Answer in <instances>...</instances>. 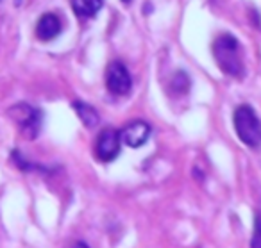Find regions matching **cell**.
Segmentation results:
<instances>
[{"label": "cell", "instance_id": "6da1fadb", "mask_svg": "<svg viewBox=\"0 0 261 248\" xmlns=\"http://www.w3.org/2000/svg\"><path fill=\"white\" fill-rule=\"evenodd\" d=\"M213 58L218 68L229 77L242 79L245 73L243 66V54L240 41L232 34H220L213 41Z\"/></svg>", "mask_w": 261, "mask_h": 248}, {"label": "cell", "instance_id": "7a4b0ae2", "mask_svg": "<svg viewBox=\"0 0 261 248\" xmlns=\"http://www.w3.org/2000/svg\"><path fill=\"white\" fill-rule=\"evenodd\" d=\"M234 130L240 141L249 148H257L261 145V120L250 105L242 104L234 109L232 115Z\"/></svg>", "mask_w": 261, "mask_h": 248}, {"label": "cell", "instance_id": "3957f363", "mask_svg": "<svg viewBox=\"0 0 261 248\" xmlns=\"http://www.w3.org/2000/svg\"><path fill=\"white\" fill-rule=\"evenodd\" d=\"M9 116L16 122L20 132L27 140H36L41 129V113L29 104H16L9 109Z\"/></svg>", "mask_w": 261, "mask_h": 248}, {"label": "cell", "instance_id": "277c9868", "mask_svg": "<svg viewBox=\"0 0 261 248\" xmlns=\"http://www.w3.org/2000/svg\"><path fill=\"white\" fill-rule=\"evenodd\" d=\"M130 75L127 72L125 65L120 61H113L106 68V88L109 93L116 95V97H123L130 91Z\"/></svg>", "mask_w": 261, "mask_h": 248}, {"label": "cell", "instance_id": "5b68a950", "mask_svg": "<svg viewBox=\"0 0 261 248\" xmlns=\"http://www.w3.org/2000/svg\"><path fill=\"white\" fill-rule=\"evenodd\" d=\"M120 147H122V137H120V130L115 129H104L97 137L95 143V155L98 161L102 162H111L118 157Z\"/></svg>", "mask_w": 261, "mask_h": 248}, {"label": "cell", "instance_id": "8992f818", "mask_svg": "<svg viewBox=\"0 0 261 248\" xmlns=\"http://www.w3.org/2000/svg\"><path fill=\"white\" fill-rule=\"evenodd\" d=\"M150 136V125L142 120H136V122H130L120 130V137H122V143L127 145L129 148H140L142 145L147 143Z\"/></svg>", "mask_w": 261, "mask_h": 248}, {"label": "cell", "instance_id": "52a82bcc", "mask_svg": "<svg viewBox=\"0 0 261 248\" xmlns=\"http://www.w3.org/2000/svg\"><path fill=\"white\" fill-rule=\"evenodd\" d=\"M61 33V20L52 13L43 15L36 23V38L40 41H52Z\"/></svg>", "mask_w": 261, "mask_h": 248}, {"label": "cell", "instance_id": "ba28073f", "mask_svg": "<svg viewBox=\"0 0 261 248\" xmlns=\"http://www.w3.org/2000/svg\"><path fill=\"white\" fill-rule=\"evenodd\" d=\"M73 13L81 18H91L102 8V0H70Z\"/></svg>", "mask_w": 261, "mask_h": 248}, {"label": "cell", "instance_id": "9c48e42d", "mask_svg": "<svg viewBox=\"0 0 261 248\" xmlns=\"http://www.w3.org/2000/svg\"><path fill=\"white\" fill-rule=\"evenodd\" d=\"M73 109H75L77 116H79L81 122H83L86 127H95L98 122H100V116H98V113L95 111V107H91V105L86 104V102L75 100L73 102Z\"/></svg>", "mask_w": 261, "mask_h": 248}, {"label": "cell", "instance_id": "30bf717a", "mask_svg": "<svg viewBox=\"0 0 261 248\" xmlns=\"http://www.w3.org/2000/svg\"><path fill=\"white\" fill-rule=\"evenodd\" d=\"M190 88V79L185 72H177L172 79V91L177 95H185Z\"/></svg>", "mask_w": 261, "mask_h": 248}, {"label": "cell", "instance_id": "8fae6325", "mask_svg": "<svg viewBox=\"0 0 261 248\" xmlns=\"http://www.w3.org/2000/svg\"><path fill=\"white\" fill-rule=\"evenodd\" d=\"M250 248H261V211L256 212L254 218V232L250 239Z\"/></svg>", "mask_w": 261, "mask_h": 248}, {"label": "cell", "instance_id": "7c38bea8", "mask_svg": "<svg viewBox=\"0 0 261 248\" xmlns=\"http://www.w3.org/2000/svg\"><path fill=\"white\" fill-rule=\"evenodd\" d=\"M73 248H90V246H88V244L84 243V241H77V243L73 244Z\"/></svg>", "mask_w": 261, "mask_h": 248}, {"label": "cell", "instance_id": "4fadbf2b", "mask_svg": "<svg viewBox=\"0 0 261 248\" xmlns=\"http://www.w3.org/2000/svg\"><path fill=\"white\" fill-rule=\"evenodd\" d=\"M122 2H123V4H129V2H130V0H122Z\"/></svg>", "mask_w": 261, "mask_h": 248}]
</instances>
